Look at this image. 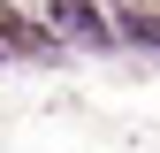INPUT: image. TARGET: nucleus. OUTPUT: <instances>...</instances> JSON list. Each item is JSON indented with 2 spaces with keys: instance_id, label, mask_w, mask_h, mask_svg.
<instances>
[{
  "instance_id": "1",
  "label": "nucleus",
  "mask_w": 160,
  "mask_h": 153,
  "mask_svg": "<svg viewBox=\"0 0 160 153\" xmlns=\"http://www.w3.org/2000/svg\"><path fill=\"white\" fill-rule=\"evenodd\" d=\"M53 23H61V31H76L84 46H107V38H114V23L92 8V0H53Z\"/></svg>"
},
{
  "instance_id": "2",
  "label": "nucleus",
  "mask_w": 160,
  "mask_h": 153,
  "mask_svg": "<svg viewBox=\"0 0 160 153\" xmlns=\"http://www.w3.org/2000/svg\"><path fill=\"white\" fill-rule=\"evenodd\" d=\"M122 31L137 38V46H160V23H152V15H122Z\"/></svg>"
}]
</instances>
